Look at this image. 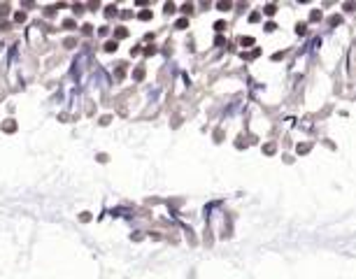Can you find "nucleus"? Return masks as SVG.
<instances>
[{
  "label": "nucleus",
  "mask_w": 356,
  "mask_h": 279,
  "mask_svg": "<svg viewBox=\"0 0 356 279\" xmlns=\"http://www.w3.org/2000/svg\"><path fill=\"white\" fill-rule=\"evenodd\" d=\"M140 19H142V21H149V19H151V12H147V9L140 12Z\"/></svg>",
  "instance_id": "nucleus-1"
},
{
  "label": "nucleus",
  "mask_w": 356,
  "mask_h": 279,
  "mask_svg": "<svg viewBox=\"0 0 356 279\" xmlns=\"http://www.w3.org/2000/svg\"><path fill=\"white\" fill-rule=\"evenodd\" d=\"M254 44V37H242V47H251Z\"/></svg>",
  "instance_id": "nucleus-2"
},
{
  "label": "nucleus",
  "mask_w": 356,
  "mask_h": 279,
  "mask_svg": "<svg viewBox=\"0 0 356 279\" xmlns=\"http://www.w3.org/2000/svg\"><path fill=\"white\" fill-rule=\"evenodd\" d=\"M319 19H321V12L314 9V12H312V21H319Z\"/></svg>",
  "instance_id": "nucleus-3"
},
{
  "label": "nucleus",
  "mask_w": 356,
  "mask_h": 279,
  "mask_svg": "<svg viewBox=\"0 0 356 279\" xmlns=\"http://www.w3.org/2000/svg\"><path fill=\"white\" fill-rule=\"evenodd\" d=\"M5 128H7V133H14V121H7V123H5Z\"/></svg>",
  "instance_id": "nucleus-4"
},
{
  "label": "nucleus",
  "mask_w": 356,
  "mask_h": 279,
  "mask_svg": "<svg viewBox=\"0 0 356 279\" xmlns=\"http://www.w3.org/2000/svg\"><path fill=\"white\" fill-rule=\"evenodd\" d=\"M186 26H189L186 19H179V21H177V28H186Z\"/></svg>",
  "instance_id": "nucleus-5"
},
{
  "label": "nucleus",
  "mask_w": 356,
  "mask_h": 279,
  "mask_svg": "<svg viewBox=\"0 0 356 279\" xmlns=\"http://www.w3.org/2000/svg\"><path fill=\"white\" fill-rule=\"evenodd\" d=\"M105 49H107V51H114L116 49V42H107V44H105Z\"/></svg>",
  "instance_id": "nucleus-6"
},
{
  "label": "nucleus",
  "mask_w": 356,
  "mask_h": 279,
  "mask_svg": "<svg viewBox=\"0 0 356 279\" xmlns=\"http://www.w3.org/2000/svg\"><path fill=\"white\" fill-rule=\"evenodd\" d=\"M116 35H119V37H126L128 33H126V28H116Z\"/></svg>",
  "instance_id": "nucleus-7"
},
{
  "label": "nucleus",
  "mask_w": 356,
  "mask_h": 279,
  "mask_svg": "<svg viewBox=\"0 0 356 279\" xmlns=\"http://www.w3.org/2000/svg\"><path fill=\"white\" fill-rule=\"evenodd\" d=\"M217 7H219V9H230V3H219Z\"/></svg>",
  "instance_id": "nucleus-8"
}]
</instances>
